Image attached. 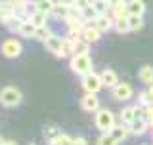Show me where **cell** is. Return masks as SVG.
I'll return each mask as SVG.
<instances>
[{"label":"cell","instance_id":"cell-5","mask_svg":"<svg viewBox=\"0 0 153 145\" xmlns=\"http://www.w3.org/2000/svg\"><path fill=\"white\" fill-rule=\"evenodd\" d=\"M0 52L6 59H16L23 54V44L17 40V38H6L0 46Z\"/></svg>","mask_w":153,"mask_h":145},{"label":"cell","instance_id":"cell-28","mask_svg":"<svg viewBox=\"0 0 153 145\" xmlns=\"http://www.w3.org/2000/svg\"><path fill=\"white\" fill-rule=\"evenodd\" d=\"M96 145H119V141L109 132H102V136H98L96 139Z\"/></svg>","mask_w":153,"mask_h":145},{"label":"cell","instance_id":"cell-33","mask_svg":"<svg viewBox=\"0 0 153 145\" xmlns=\"http://www.w3.org/2000/svg\"><path fill=\"white\" fill-rule=\"evenodd\" d=\"M73 141H75V138H71L69 134H59L52 145H73Z\"/></svg>","mask_w":153,"mask_h":145},{"label":"cell","instance_id":"cell-22","mask_svg":"<svg viewBox=\"0 0 153 145\" xmlns=\"http://www.w3.org/2000/svg\"><path fill=\"white\" fill-rule=\"evenodd\" d=\"M35 31H36V25L31 21V19H25L17 35H19V36H23V38H35Z\"/></svg>","mask_w":153,"mask_h":145},{"label":"cell","instance_id":"cell-37","mask_svg":"<svg viewBox=\"0 0 153 145\" xmlns=\"http://www.w3.org/2000/svg\"><path fill=\"white\" fill-rule=\"evenodd\" d=\"M0 145H17L16 141H12V139H4V138H0Z\"/></svg>","mask_w":153,"mask_h":145},{"label":"cell","instance_id":"cell-14","mask_svg":"<svg viewBox=\"0 0 153 145\" xmlns=\"http://www.w3.org/2000/svg\"><path fill=\"white\" fill-rule=\"evenodd\" d=\"M149 124H147L146 118H136L132 124H128V130H130V136H143L147 132Z\"/></svg>","mask_w":153,"mask_h":145},{"label":"cell","instance_id":"cell-2","mask_svg":"<svg viewBox=\"0 0 153 145\" xmlns=\"http://www.w3.org/2000/svg\"><path fill=\"white\" fill-rule=\"evenodd\" d=\"M69 69L79 76H84L86 72L94 71L92 69V59H90V54H82V55H71L69 59Z\"/></svg>","mask_w":153,"mask_h":145},{"label":"cell","instance_id":"cell-8","mask_svg":"<svg viewBox=\"0 0 153 145\" xmlns=\"http://www.w3.org/2000/svg\"><path fill=\"white\" fill-rule=\"evenodd\" d=\"M80 107L86 113H98L100 111V98L98 94H90V92H84V95L80 98Z\"/></svg>","mask_w":153,"mask_h":145},{"label":"cell","instance_id":"cell-26","mask_svg":"<svg viewBox=\"0 0 153 145\" xmlns=\"http://www.w3.org/2000/svg\"><path fill=\"white\" fill-rule=\"evenodd\" d=\"M29 19H31L33 23H35L36 27H42V25H48V13L40 12V10H35V12L29 16Z\"/></svg>","mask_w":153,"mask_h":145},{"label":"cell","instance_id":"cell-42","mask_svg":"<svg viewBox=\"0 0 153 145\" xmlns=\"http://www.w3.org/2000/svg\"><path fill=\"white\" fill-rule=\"evenodd\" d=\"M151 138H153V136H151Z\"/></svg>","mask_w":153,"mask_h":145},{"label":"cell","instance_id":"cell-41","mask_svg":"<svg viewBox=\"0 0 153 145\" xmlns=\"http://www.w3.org/2000/svg\"><path fill=\"white\" fill-rule=\"evenodd\" d=\"M151 86H153V84H151Z\"/></svg>","mask_w":153,"mask_h":145},{"label":"cell","instance_id":"cell-40","mask_svg":"<svg viewBox=\"0 0 153 145\" xmlns=\"http://www.w3.org/2000/svg\"><path fill=\"white\" fill-rule=\"evenodd\" d=\"M143 145H146V143H143Z\"/></svg>","mask_w":153,"mask_h":145},{"label":"cell","instance_id":"cell-23","mask_svg":"<svg viewBox=\"0 0 153 145\" xmlns=\"http://www.w3.org/2000/svg\"><path fill=\"white\" fill-rule=\"evenodd\" d=\"M82 54H90V42L84 40L82 36H79L75 40V48H73V55H82Z\"/></svg>","mask_w":153,"mask_h":145},{"label":"cell","instance_id":"cell-18","mask_svg":"<svg viewBox=\"0 0 153 145\" xmlns=\"http://www.w3.org/2000/svg\"><path fill=\"white\" fill-rule=\"evenodd\" d=\"M146 8L143 0H128V16H143Z\"/></svg>","mask_w":153,"mask_h":145},{"label":"cell","instance_id":"cell-27","mask_svg":"<svg viewBox=\"0 0 153 145\" xmlns=\"http://www.w3.org/2000/svg\"><path fill=\"white\" fill-rule=\"evenodd\" d=\"M56 4L57 2H54V0H38L35 4V10H40V12H44V13H52L54 8H56Z\"/></svg>","mask_w":153,"mask_h":145},{"label":"cell","instance_id":"cell-13","mask_svg":"<svg viewBox=\"0 0 153 145\" xmlns=\"http://www.w3.org/2000/svg\"><path fill=\"white\" fill-rule=\"evenodd\" d=\"M82 38L88 40L90 44H94V42H98L100 38H102V31H100L94 23H88V25L84 27V31H82Z\"/></svg>","mask_w":153,"mask_h":145},{"label":"cell","instance_id":"cell-17","mask_svg":"<svg viewBox=\"0 0 153 145\" xmlns=\"http://www.w3.org/2000/svg\"><path fill=\"white\" fill-rule=\"evenodd\" d=\"M52 16L57 17V19H69L71 16V4H65V2H57L56 4V8H54V12H52Z\"/></svg>","mask_w":153,"mask_h":145},{"label":"cell","instance_id":"cell-35","mask_svg":"<svg viewBox=\"0 0 153 145\" xmlns=\"http://www.w3.org/2000/svg\"><path fill=\"white\" fill-rule=\"evenodd\" d=\"M73 145H88V139L82 138V136H76L75 141H73Z\"/></svg>","mask_w":153,"mask_h":145},{"label":"cell","instance_id":"cell-12","mask_svg":"<svg viewBox=\"0 0 153 145\" xmlns=\"http://www.w3.org/2000/svg\"><path fill=\"white\" fill-rule=\"evenodd\" d=\"M102 82H103V88H115V86L119 84V75H117V71H113V69H103L102 72Z\"/></svg>","mask_w":153,"mask_h":145},{"label":"cell","instance_id":"cell-6","mask_svg":"<svg viewBox=\"0 0 153 145\" xmlns=\"http://www.w3.org/2000/svg\"><path fill=\"white\" fill-rule=\"evenodd\" d=\"M63 40H65V38H61L57 35H52L50 38L44 40V48L50 52V54H54L56 57H67L65 50H63Z\"/></svg>","mask_w":153,"mask_h":145},{"label":"cell","instance_id":"cell-25","mask_svg":"<svg viewBox=\"0 0 153 145\" xmlns=\"http://www.w3.org/2000/svg\"><path fill=\"white\" fill-rule=\"evenodd\" d=\"M138 75H140V80L143 82V84H147V86L153 84V67L151 65H143Z\"/></svg>","mask_w":153,"mask_h":145},{"label":"cell","instance_id":"cell-7","mask_svg":"<svg viewBox=\"0 0 153 145\" xmlns=\"http://www.w3.org/2000/svg\"><path fill=\"white\" fill-rule=\"evenodd\" d=\"M111 94H113V99L115 101H121V103H124V101L132 99L134 88L128 84V82H119L115 88H111Z\"/></svg>","mask_w":153,"mask_h":145},{"label":"cell","instance_id":"cell-10","mask_svg":"<svg viewBox=\"0 0 153 145\" xmlns=\"http://www.w3.org/2000/svg\"><path fill=\"white\" fill-rule=\"evenodd\" d=\"M94 25L102 33H109V31L115 29V17L109 16V13H100V16L94 19Z\"/></svg>","mask_w":153,"mask_h":145},{"label":"cell","instance_id":"cell-29","mask_svg":"<svg viewBox=\"0 0 153 145\" xmlns=\"http://www.w3.org/2000/svg\"><path fill=\"white\" fill-rule=\"evenodd\" d=\"M138 101H140V103H143V105H153V86H149L147 90L140 92Z\"/></svg>","mask_w":153,"mask_h":145},{"label":"cell","instance_id":"cell-19","mask_svg":"<svg viewBox=\"0 0 153 145\" xmlns=\"http://www.w3.org/2000/svg\"><path fill=\"white\" fill-rule=\"evenodd\" d=\"M42 134H44V139L48 141V145H52L56 141V138L61 134V130H59V126H56V124H48V126L42 128Z\"/></svg>","mask_w":153,"mask_h":145},{"label":"cell","instance_id":"cell-39","mask_svg":"<svg viewBox=\"0 0 153 145\" xmlns=\"http://www.w3.org/2000/svg\"><path fill=\"white\" fill-rule=\"evenodd\" d=\"M29 145H36V143H29Z\"/></svg>","mask_w":153,"mask_h":145},{"label":"cell","instance_id":"cell-38","mask_svg":"<svg viewBox=\"0 0 153 145\" xmlns=\"http://www.w3.org/2000/svg\"><path fill=\"white\" fill-rule=\"evenodd\" d=\"M29 2H31V4H36V2H38V0H29Z\"/></svg>","mask_w":153,"mask_h":145},{"label":"cell","instance_id":"cell-34","mask_svg":"<svg viewBox=\"0 0 153 145\" xmlns=\"http://www.w3.org/2000/svg\"><path fill=\"white\" fill-rule=\"evenodd\" d=\"M147 120V124H149V126H153V105H147L146 107V117H143Z\"/></svg>","mask_w":153,"mask_h":145},{"label":"cell","instance_id":"cell-31","mask_svg":"<svg viewBox=\"0 0 153 145\" xmlns=\"http://www.w3.org/2000/svg\"><path fill=\"white\" fill-rule=\"evenodd\" d=\"M128 23H130V31H140L143 29V16H128Z\"/></svg>","mask_w":153,"mask_h":145},{"label":"cell","instance_id":"cell-15","mask_svg":"<svg viewBox=\"0 0 153 145\" xmlns=\"http://www.w3.org/2000/svg\"><path fill=\"white\" fill-rule=\"evenodd\" d=\"M13 13H16V6H13L12 0H0V21L4 23Z\"/></svg>","mask_w":153,"mask_h":145},{"label":"cell","instance_id":"cell-32","mask_svg":"<svg viewBox=\"0 0 153 145\" xmlns=\"http://www.w3.org/2000/svg\"><path fill=\"white\" fill-rule=\"evenodd\" d=\"M92 6L96 8V12H98V13H107L109 8H111V4H109V0H94Z\"/></svg>","mask_w":153,"mask_h":145},{"label":"cell","instance_id":"cell-30","mask_svg":"<svg viewBox=\"0 0 153 145\" xmlns=\"http://www.w3.org/2000/svg\"><path fill=\"white\" fill-rule=\"evenodd\" d=\"M54 33L48 29V25H42V27H36V31H35V38L36 40H40V42H44L46 38H50Z\"/></svg>","mask_w":153,"mask_h":145},{"label":"cell","instance_id":"cell-24","mask_svg":"<svg viewBox=\"0 0 153 145\" xmlns=\"http://www.w3.org/2000/svg\"><path fill=\"white\" fill-rule=\"evenodd\" d=\"M119 35H126L130 33V23H128V16L126 17H115V29Z\"/></svg>","mask_w":153,"mask_h":145},{"label":"cell","instance_id":"cell-16","mask_svg":"<svg viewBox=\"0 0 153 145\" xmlns=\"http://www.w3.org/2000/svg\"><path fill=\"white\" fill-rule=\"evenodd\" d=\"M109 134H111V136L117 139L119 143H121V141H124V139L130 136V130H128V124H115L113 130Z\"/></svg>","mask_w":153,"mask_h":145},{"label":"cell","instance_id":"cell-4","mask_svg":"<svg viewBox=\"0 0 153 145\" xmlns=\"http://www.w3.org/2000/svg\"><path fill=\"white\" fill-rule=\"evenodd\" d=\"M80 86H82L84 92H90V94H98L100 90L103 88V82H102V75L100 72H86L82 76V80H80Z\"/></svg>","mask_w":153,"mask_h":145},{"label":"cell","instance_id":"cell-20","mask_svg":"<svg viewBox=\"0 0 153 145\" xmlns=\"http://www.w3.org/2000/svg\"><path fill=\"white\" fill-rule=\"evenodd\" d=\"M119 118L123 120V124H132L134 120H136V109H134V105L123 107L121 113H119Z\"/></svg>","mask_w":153,"mask_h":145},{"label":"cell","instance_id":"cell-21","mask_svg":"<svg viewBox=\"0 0 153 145\" xmlns=\"http://www.w3.org/2000/svg\"><path fill=\"white\" fill-rule=\"evenodd\" d=\"M23 21H25L23 17H19V16H16V13H13L12 17H8L6 21H4V27H6L10 33H19V29H21Z\"/></svg>","mask_w":153,"mask_h":145},{"label":"cell","instance_id":"cell-3","mask_svg":"<svg viewBox=\"0 0 153 145\" xmlns=\"http://www.w3.org/2000/svg\"><path fill=\"white\" fill-rule=\"evenodd\" d=\"M96 128L100 130V132H111L113 126L117 124V117H115L113 111L109 109H100L98 113H96Z\"/></svg>","mask_w":153,"mask_h":145},{"label":"cell","instance_id":"cell-36","mask_svg":"<svg viewBox=\"0 0 153 145\" xmlns=\"http://www.w3.org/2000/svg\"><path fill=\"white\" fill-rule=\"evenodd\" d=\"M12 2H13V6H29V4H31V2H29V0H12Z\"/></svg>","mask_w":153,"mask_h":145},{"label":"cell","instance_id":"cell-1","mask_svg":"<svg viewBox=\"0 0 153 145\" xmlns=\"http://www.w3.org/2000/svg\"><path fill=\"white\" fill-rule=\"evenodd\" d=\"M23 101V92L17 86H4L0 90V105L6 109H13L19 107Z\"/></svg>","mask_w":153,"mask_h":145},{"label":"cell","instance_id":"cell-9","mask_svg":"<svg viewBox=\"0 0 153 145\" xmlns=\"http://www.w3.org/2000/svg\"><path fill=\"white\" fill-rule=\"evenodd\" d=\"M65 23H67L69 33L71 35H76V36H82L84 27L88 25V21H86L84 17H69V19H65Z\"/></svg>","mask_w":153,"mask_h":145},{"label":"cell","instance_id":"cell-11","mask_svg":"<svg viewBox=\"0 0 153 145\" xmlns=\"http://www.w3.org/2000/svg\"><path fill=\"white\" fill-rule=\"evenodd\" d=\"M109 13L113 17H126L128 16V0H111Z\"/></svg>","mask_w":153,"mask_h":145}]
</instances>
